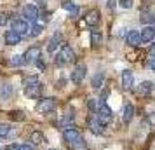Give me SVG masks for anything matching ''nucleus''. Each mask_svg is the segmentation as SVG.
Instances as JSON below:
<instances>
[{
  "label": "nucleus",
  "mask_w": 155,
  "mask_h": 150,
  "mask_svg": "<svg viewBox=\"0 0 155 150\" xmlns=\"http://www.w3.org/2000/svg\"><path fill=\"white\" fill-rule=\"evenodd\" d=\"M101 82H103V73H98V75L92 79V87H94V89L101 87Z\"/></svg>",
  "instance_id": "obj_27"
},
{
  "label": "nucleus",
  "mask_w": 155,
  "mask_h": 150,
  "mask_svg": "<svg viewBox=\"0 0 155 150\" xmlns=\"http://www.w3.org/2000/svg\"><path fill=\"white\" fill-rule=\"evenodd\" d=\"M11 30H14L18 32L19 35H25V33H28V23L25 21V19H14V21L11 23Z\"/></svg>",
  "instance_id": "obj_7"
},
{
  "label": "nucleus",
  "mask_w": 155,
  "mask_h": 150,
  "mask_svg": "<svg viewBox=\"0 0 155 150\" xmlns=\"http://www.w3.org/2000/svg\"><path fill=\"white\" fill-rule=\"evenodd\" d=\"M152 89H153V84H152V82H148V80H145V82H141L138 93H140L141 96H147V94L152 93Z\"/></svg>",
  "instance_id": "obj_18"
},
{
  "label": "nucleus",
  "mask_w": 155,
  "mask_h": 150,
  "mask_svg": "<svg viewBox=\"0 0 155 150\" xmlns=\"http://www.w3.org/2000/svg\"><path fill=\"white\" fill-rule=\"evenodd\" d=\"M89 108L94 112V108H96V103H94V100H89Z\"/></svg>",
  "instance_id": "obj_37"
},
{
  "label": "nucleus",
  "mask_w": 155,
  "mask_h": 150,
  "mask_svg": "<svg viewBox=\"0 0 155 150\" xmlns=\"http://www.w3.org/2000/svg\"><path fill=\"white\" fill-rule=\"evenodd\" d=\"M84 21H85L87 26H96V25L99 23V12L98 11H89L87 16L84 18Z\"/></svg>",
  "instance_id": "obj_15"
},
{
  "label": "nucleus",
  "mask_w": 155,
  "mask_h": 150,
  "mask_svg": "<svg viewBox=\"0 0 155 150\" xmlns=\"http://www.w3.org/2000/svg\"><path fill=\"white\" fill-rule=\"evenodd\" d=\"M70 148L71 150H87V145H85L84 138H78L77 142L70 143Z\"/></svg>",
  "instance_id": "obj_19"
},
{
  "label": "nucleus",
  "mask_w": 155,
  "mask_h": 150,
  "mask_svg": "<svg viewBox=\"0 0 155 150\" xmlns=\"http://www.w3.org/2000/svg\"><path fill=\"white\" fill-rule=\"evenodd\" d=\"M89 129H91L94 135H99V133L103 131V124L98 121L96 115H91V117H89Z\"/></svg>",
  "instance_id": "obj_14"
},
{
  "label": "nucleus",
  "mask_w": 155,
  "mask_h": 150,
  "mask_svg": "<svg viewBox=\"0 0 155 150\" xmlns=\"http://www.w3.org/2000/svg\"><path fill=\"white\" fill-rule=\"evenodd\" d=\"M37 82H38V77H35V75H33V77H28V79L25 80V87L31 86V84H37Z\"/></svg>",
  "instance_id": "obj_31"
},
{
  "label": "nucleus",
  "mask_w": 155,
  "mask_h": 150,
  "mask_svg": "<svg viewBox=\"0 0 155 150\" xmlns=\"http://www.w3.org/2000/svg\"><path fill=\"white\" fill-rule=\"evenodd\" d=\"M96 117H98V121L103 124V126H106L108 122L112 121V108L108 107L106 103H101L98 108V112H96Z\"/></svg>",
  "instance_id": "obj_1"
},
{
  "label": "nucleus",
  "mask_w": 155,
  "mask_h": 150,
  "mask_svg": "<svg viewBox=\"0 0 155 150\" xmlns=\"http://www.w3.org/2000/svg\"><path fill=\"white\" fill-rule=\"evenodd\" d=\"M56 108V100L54 98H44L37 103V112L38 114H49Z\"/></svg>",
  "instance_id": "obj_3"
},
{
  "label": "nucleus",
  "mask_w": 155,
  "mask_h": 150,
  "mask_svg": "<svg viewBox=\"0 0 155 150\" xmlns=\"http://www.w3.org/2000/svg\"><path fill=\"white\" fill-rule=\"evenodd\" d=\"M7 63L11 65V66H19V65H23V56H12Z\"/></svg>",
  "instance_id": "obj_24"
},
{
  "label": "nucleus",
  "mask_w": 155,
  "mask_h": 150,
  "mask_svg": "<svg viewBox=\"0 0 155 150\" xmlns=\"http://www.w3.org/2000/svg\"><path fill=\"white\" fill-rule=\"evenodd\" d=\"M133 115H134V107L127 103L126 107H124V112H122V121H124V122H131Z\"/></svg>",
  "instance_id": "obj_16"
},
{
  "label": "nucleus",
  "mask_w": 155,
  "mask_h": 150,
  "mask_svg": "<svg viewBox=\"0 0 155 150\" xmlns=\"http://www.w3.org/2000/svg\"><path fill=\"white\" fill-rule=\"evenodd\" d=\"M63 9H64V11H68V12H71L73 16H75V14L78 12L77 5H75L73 2H63Z\"/></svg>",
  "instance_id": "obj_21"
},
{
  "label": "nucleus",
  "mask_w": 155,
  "mask_h": 150,
  "mask_svg": "<svg viewBox=\"0 0 155 150\" xmlns=\"http://www.w3.org/2000/svg\"><path fill=\"white\" fill-rule=\"evenodd\" d=\"M119 5L122 9H131L133 7V0H119Z\"/></svg>",
  "instance_id": "obj_29"
},
{
  "label": "nucleus",
  "mask_w": 155,
  "mask_h": 150,
  "mask_svg": "<svg viewBox=\"0 0 155 150\" xmlns=\"http://www.w3.org/2000/svg\"><path fill=\"white\" fill-rule=\"evenodd\" d=\"M155 38V26H145L141 30V42H152Z\"/></svg>",
  "instance_id": "obj_13"
},
{
  "label": "nucleus",
  "mask_w": 155,
  "mask_h": 150,
  "mask_svg": "<svg viewBox=\"0 0 155 150\" xmlns=\"http://www.w3.org/2000/svg\"><path fill=\"white\" fill-rule=\"evenodd\" d=\"M11 119L12 121H18V122H23L25 119H26V115H25V112H21V110H14V112H11Z\"/></svg>",
  "instance_id": "obj_20"
},
{
  "label": "nucleus",
  "mask_w": 155,
  "mask_h": 150,
  "mask_svg": "<svg viewBox=\"0 0 155 150\" xmlns=\"http://www.w3.org/2000/svg\"><path fill=\"white\" fill-rule=\"evenodd\" d=\"M9 94H11V87L9 86H2V89H0V100H7Z\"/></svg>",
  "instance_id": "obj_26"
},
{
  "label": "nucleus",
  "mask_w": 155,
  "mask_h": 150,
  "mask_svg": "<svg viewBox=\"0 0 155 150\" xmlns=\"http://www.w3.org/2000/svg\"><path fill=\"white\" fill-rule=\"evenodd\" d=\"M0 150H2V147H0Z\"/></svg>",
  "instance_id": "obj_41"
},
{
  "label": "nucleus",
  "mask_w": 155,
  "mask_h": 150,
  "mask_svg": "<svg viewBox=\"0 0 155 150\" xmlns=\"http://www.w3.org/2000/svg\"><path fill=\"white\" fill-rule=\"evenodd\" d=\"M92 45H99L101 44V35L99 33H96V32H92Z\"/></svg>",
  "instance_id": "obj_30"
},
{
  "label": "nucleus",
  "mask_w": 155,
  "mask_h": 150,
  "mask_svg": "<svg viewBox=\"0 0 155 150\" xmlns=\"http://www.w3.org/2000/svg\"><path fill=\"white\" fill-rule=\"evenodd\" d=\"M106 5H108V9H113V7H115V0H108V4H106Z\"/></svg>",
  "instance_id": "obj_38"
},
{
  "label": "nucleus",
  "mask_w": 155,
  "mask_h": 150,
  "mask_svg": "<svg viewBox=\"0 0 155 150\" xmlns=\"http://www.w3.org/2000/svg\"><path fill=\"white\" fill-rule=\"evenodd\" d=\"M5 23H7V16L0 14V26H2V25H5Z\"/></svg>",
  "instance_id": "obj_35"
},
{
  "label": "nucleus",
  "mask_w": 155,
  "mask_h": 150,
  "mask_svg": "<svg viewBox=\"0 0 155 150\" xmlns=\"http://www.w3.org/2000/svg\"><path fill=\"white\" fill-rule=\"evenodd\" d=\"M148 68H150L152 72H155V58H152V59L148 61Z\"/></svg>",
  "instance_id": "obj_33"
},
{
  "label": "nucleus",
  "mask_w": 155,
  "mask_h": 150,
  "mask_svg": "<svg viewBox=\"0 0 155 150\" xmlns=\"http://www.w3.org/2000/svg\"><path fill=\"white\" fill-rule=\"evenodd\" d=\"M71 119H73V115H64L63 117V121H61V126H63V128H66V124H68V122H71Z\"/></svg>",
  "instance_id": "obj_32"
},
{
  "label": "nucleus",
  "mask_w": 155,
  "mask_h": 150,
  "mask_svg": "<svg viewBox=\"0 0 155 150\" xmlns=\"http://www.w3.org/2000/svg\"><path fill=\"white\" fill-rule=\"evenodd\" d=\"M37 66H38V68H40V70H44V68H45V65H44V61H40V59H38V61H37Z\"/></svg>",
  "instance_id": "obj_39"
},
{
  "label": "nucleus",
  "mask_w": 155,
  "mask_h": 150,
  "mask_svg": "<svg viewBox=\"0 0 155 150\" xmlns=\"http://www.w3.org/2000/svg\"><path fill=\"white\" fill-rule=\"evenodd\" d=\"M148 52H150V56H152V58H155V42H152V45H150V51H148Z\"/></svg>",
  "instance_id": "obj_34"
},
{
  "label": "nucleus",
  "mask_w": 155,
  "mask_h": 150,
  "mask_svg": "<svg viewBox=\"0 0 155 150\" xmlns=\"http://www.w3.org/2000/svg\"><path fill=\"white\" fill-rule=\"evenodd\" d=\"M63 138H64V142L68 143V145H70V143H73V142H77L78 138H82V136H80V133H78L77 129H64V133H63Z\"/></svg>",
  "instance_id": "obj_11"
},
{
  "label": "nucleus",
  "mask_w": 155,
  "mask_h": 150,
  "mask_svg": "<svg viewBox=\"0 0 155 150\" xmlns=\"http://www.w3.org/2000/svg\"><path fill=\"white\" fill-rule=\"evenodd\" d=\"M30 138H31V142L35 143V145H38V143H44V136H42V133H40V131H33Z\"/></svg>",
  "instance_id": "obj_23"
},
{
  "label": "nucleus",
  "mask_w": 155,
  "mask_h": 150,
  "mask_svg": "<svg viewBox=\"0 0 155 150\" xmlns=\"http://www.w3.org/2000/svg\"><path fill=\"white\" fill-rule=\"evenodd\" d=\"M120 80H122V87L126 89V91H129L131 87H133L134 84V75L131 70H124L122 72V75H120Z\"/></svg>",
  "instance_id": "obj_6"
},
{
  "label": "nucleus",
  "mask_w": 155,
  "mask_h": 150,
  "mask_svg": "<svg viewBox=\"0 0 155 150\" xmlns=\"http://www.w3.org/2000/svg\"><path fill=\"white\" fill-rule=\"evenodd\" d=\"M85 72H87L85 65H77L75 70L71 72V82H73V84H80L85 77Z\"/></svg>",
  "instance_id": "obj_4"
},
{
  "label": "nucleus",
  "mask_w": 155,
  "mask_h": 150,
  "mask_svg": "<svg viewBox=\"0 0 155 150\" xmlns=\"http://www.w3.org/2000/svg\"><path fill=\"white\" fill-rule=\"evenodd\" d=\"M9 131H11L9 124H5V122H0V138L7 136V135H9Z\"/></svg>",
  "instance_id": "obj_25"
},
{
  "label": "nucleus",
  "mask_w": 155,
  "mask_h": 150,
  "mask_svg": "<svg viewBox=\"0 0 155 150\" xmlns=\"http://www.w3.org/2000/svg\"><path fill=\"white\" fill-rule=\"evenodd\" d=\"M7 150H19V145H9Z\"/></svg>",
  "instance_id": "obj_40"
},
{
  "label": "nucleus",
  "mask_w": 155,
  "mask_h": 150,
  "mask_svg": "<svg viewBox=\"0 0 155 150\" xmlns=\"http://www.w3.org/2000/svg\"><path fill=\"white\" fill-rule=\"evenodd\" d=\"M4 40H5L7 45H16V44L21 42V35L18 32H14V30H7L5 35H4Z\"/></svg>",
  "instance_id": "obj_8"
},
{
  "label": "nucleus",
  "mask_w": 155,
  "mask_h": 150,
  "mask_svg": "<svg viewBox=\"0 0 155 150\" xmlns=\"http://www.w3.org/2000/svg\"><path fill=\"white\" fill-rule=\"evenodd\" d=\"M59 44H61V35H59V33H56V35H54V37L49 40V45H47L49 52H54V51L59 47Z\"/></svg>",
  "instance_id": "obj_17"
},
{
  "label": "nucleus",
  "mask_w": 155,
  "mask_h": 150,
  "mask_svg": "<svg viewBox=\"0 0 155 150\" xmlns=\"http://www.w3.org/2000/svg\"><path fill=\"white\" fill-rule=\"evenodd\" d=\"M40 59V49L37 47V45H31L26 49V52L23 54V63L26 65H31V63H37Z\"/></svg>",
  "instance_id": "obj_2"
},
{
  "label": "nucleus",
  "mask_w": 155,
  "mask_h": 150,
  "mask_svg": "<svg viewBox=\"0 0 155 150\" xmlns=\"http://www.w3.org/2000/svg\"><path fill=\"white\" fill-rule=\"evenodd\" d=\"M19 150H33L31 145H19Z\"/></svg>",
  "instance_id": "obj_36"
},
{
  "label": "nucleus",
  "mask_w": 155,
  "mask_h": 150,
  "mask_svg": "<svg viewBox=\"0 0 155 150\" xmlns=\"http://www.w3.org/2000/svg\"><path fill=\"white\" fill-rule=\"evenodd\" d=\"M42 30H44L42 25H33V28H31V32H30V35L31 37H38L40 33H42Z\"/></svg>",
  "instance_id": "obj_28"
},
{
  "label": "nucleus",
  "mask_w": 155,
  "mask_h": 150,
  "mask_svg": "<svg viewBox=\"0 0 155 150\" xmlns=\"http://www.w3.org/2000/svg\"><path fill=\"white\" fill-rule=\"evenodd\" d=\"M126 40H127V44H129V45L136 47V45H140V44H141V33H138L136 30H131V32H127Z\"/></svg>",
  "instance_id": "obj_10"
},
{
  "label": "nucleus",
  "mask_w": 155,
  "mask_h": 150,
  "mask_svg": "<svg viewBox=\"0 0 155 150\" xmlns=\"http://www.w3.org/2000/svg\"><path fill=\"white\" fill-rule=\"evenodd\" d=\"M23 16H25L26 21H35L38 18V9L35 5H25L23 7Z\"/></svg>",
  "instance_id": "obj_9"
},
{
  "label": "nucleus",
  "mask_w": 155,
  "mask_h": 150,
  "mask_svg": "<svg viewBox=\"0 0 155 150\" xmlns=\"http://www.w3.org/2000/svg\"><path fill=\"white\" fill-rule=\"evenodd\" d=\"M140 19H141V23H145V25H148V26L155 25V14H143Z\"/></svg>",
  "instance_id": "obj_22"
},
{
  "label": "nucleus",
  "mask_w": 155,
  "mask_h": 150,
  "mask_svg": "<svg viewBox=\"0 0 155 150\" xmlns=\"http://www.w3.org/2000/svg\"><path fill=\"white\" fill-rule=\"evenodd\" d=\"M40 91H42V87H40V84H38V82L25 87V93H26V96H28V98H33V100L40 96Z\"/></svg>",
  "instance_id": "obj_12"
},
{
  "label": "nucleus",
  "mask_w": 155,
  "mask_h": 150,
  "mask_svg": "<svg viewBox=\"0 0 155 150\" xmlns=\"http://www.w3.org/2000/svg\"><path fill=\"white\" fill-rule=\"evenodd\" d=\"M59 58H61L63 63H73L75 61V52H73V49L70 45H63L61 52H59Z\"/></svg>",
  "instance_id": "obj_5"
}]
</instances>
